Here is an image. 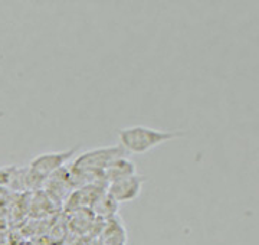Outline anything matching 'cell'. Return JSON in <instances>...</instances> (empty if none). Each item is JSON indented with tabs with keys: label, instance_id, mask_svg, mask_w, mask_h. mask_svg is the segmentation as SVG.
Wrapping results in <instances>:
<instances>
[{
	"label": "cell",
	"instance_id": "obj_1",
	"mask_svg": "<svg viewBox=\"0 0 259 245\" xmlns=\"http://www.w3.org/2000/svg\"><path fill=\"white\" fill-rule=\"evenodd\" d=\"M182 136H185V133L157 130L147 126H130L118 130V144L125 150V153L144 154L160 144L171 142Z\"/></svg>",
	"mask_w": 259,
	"mask_h": 245
},
{
	"label": "cell",
	"instance_id": "obj_2",
	"mask_svg": "<svg viewBox=\"0 0 259 245\" xmlns=\"http://www.w3.org/2000/svg\"><path fill=\"white\" fill-rule=\"evenodd\" d=\"M78 150H79V146L72 147L69 150L44 153L35 157L30 161L29 169H26V176H25L26 189L44 188L48 178L54 175L56 170L65 168V163L71 160L75 156V153H78Z\"/></svg>",
	"mask_w": 259,
	"mask_h": 245
},
{
	"label": "cell",
	"instance_id": "obj_3",
	"mask_svg": "<svg viewBox=\"0 0 259 245\" xmlns=\"http://www.w3.org/2000/svg\"><path fill=\"white\" fill-rule=\"evenodd\" d=\"M147 182V178L143 175H133L124 179L115 180L108 183L107 186V193L111 196L117 203L121 202H131L134 199H137L143 190V185Z\"/></svg>",
	"mask_w": 259,
	"mask_h": 245
},
{
	"label": "cell",
	"instance_id": "obj_4",
	"mask_svg": "<svg viewBox=\"0 0 259 245\" xmlns=\"http://www.w3.org/2000/svg\"><path fill=\"white\" fill-rule=\"evenodd\" d=\"M105 190H107L105 186L97 185V183L83 185V186L74 189L65 202V209L68 212H74L78 209H91L94 203L105 193Z\"/></svg>",
	"mask_w": 259,
	"mask_h": 245
},
{
	"label": "cell",
	"instance_id": "obj_5",
	"mask_svg": "<svg viewBox=\"0 0 259 245\" xmlns=\"http://www.w3.org/2000/svg\"><path fill=\"white\" fill-rule=\"evenodd\" d=\"M42 189H45L48 196H51L56 202H66L68 196L75 189L69 169L65 166L62 169L56 170L54 175L48 178Z\"/></svg>",
	"mask_w": 259,
	"mask_h": 245
},
{
	"label": "cell",
	"instance_id": "obj_6",
	"mask_svg": "<svg viewBox=\"0 0 259 245\" xmlns=\"http://www.w3.org/2000/svg\"><path fill=\"white\" fill-rule=\"evenodd\" d=\"M136 173H137L136 163L130 160L127 156H124V157L111 161L107 166V169L102 172V176H104V180L107 182V186H108V183H111V182L128 178V176H133Z\"/></svg>",
	"mask_w": 259,
	"mask_h": 245
},
{
	"label": "cell",
	"instance_id": "obj_7",
	"mask_svg": "<svg viewBox=\"0 0 259 245\" xmlns=\"http://www.w3.org/2000/svg\"><path fill=\"white\" fill-rule=\"evenodd\" d=\"M102 245H125L127 242V231L118 217L107 219L101 232Z\"/></svg>",
	"mask_w": 259,
	"mask_h": 245
},
{
	"label": "cell",
	"instance_id": "obj_8",
	"mask_svg": "<svg viewBox=\"0 0 259 245\" xmlns=\"http://www.w3.org/2000/svg\"><path fill=\"white\" fill-rule=\"evenodd\" d=\"M117 211H118V203L107 193V190L91 208V212L94 214V217L101 218V219H105V221L117 217Z\"/></svg>",
	"mask_w": 259,
	"mask_h": 245
}]
</instances>
